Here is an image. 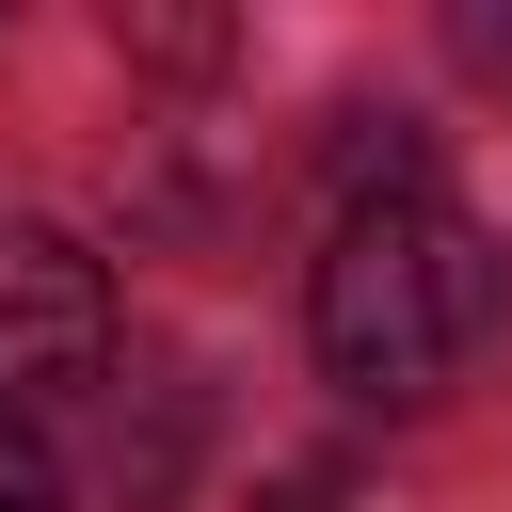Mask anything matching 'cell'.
<instances>
[{"label":"cell","mask_w":512,"mask_h":512,"mask_svg":"<svg viewBox=\"0 0 512 512\" xmlns=\"http://www.w3.org/2000/svg\"><path fill=\"white\" fill-rule=\"evenodd\" d=\"M112 368V272L64 224H0V416Z\"/></svg>","instance_id":"2"},{"label":"cell","mask_w":512,"mask_h":512,"mask_svg":"<svg viewBox=\"0 0 512 512\" xmlns=\"http://www.w3.org/2000/svg\"><path fill=\"white\" fill-rule=\"evenodd\" d=\"M0 512H64V464H48L16 416H0Z\"/></svg>","instance_id":"3"},{"label":"cell","mask_w":512,"mask_h":512,"mask_svg":"<svg viewBox=\"0 0 512 512\" xmlns=\"http://www.w3.org/2000/svg\"><path fill=\"white\" fill-rule=\"evenodd\" d=\"M512 320V256L448 208V192H368L304 288V336L352 400H448L464 352Z\"/></svg>","instance_id":"1"}]
</instances>
